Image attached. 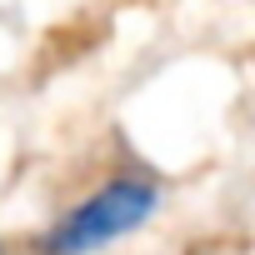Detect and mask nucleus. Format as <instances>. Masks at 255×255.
Instances as JSON below:
<instances>
[{
    "label": "nucleus",
    "mask_w": 255,
    "mask_h": 255,
    "mask_svg": "<svg viewBox=\"0 0 255 255\" xmlns=\"http://www.w3.org/2000/svg\"><path fill=\"white\" fill-rule=\"evenodd\" d=\"M0 255H5V245H0Z\"/></svg>",
    "instance_id": "2"
},
{
    "label": "nucleus",
    "mask_w": 255,
    "mask_h": 255,
    "mask_svg": "<svg viewBox=\"0 0 255 255\" xmlns=\"http://www.w3.org/2000/svg\"><path fill=\"white\" fill-rule=\"evenodd\" d=\"M155 210H160V185L150 175H110L85 200H75L55 225L40 230L35 255H95L135 235Z\"/></svg>",
    "instance_id": "1"
}]
</instances>
